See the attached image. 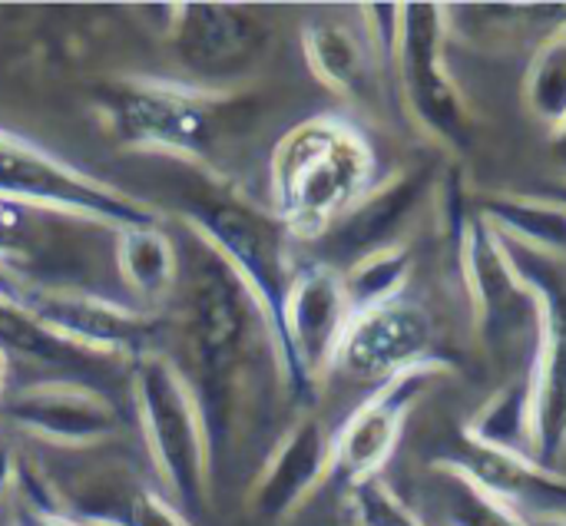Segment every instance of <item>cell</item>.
Masks as SVG:
<instances>
[{
	"instance_id": "1",
	"label": "cell",
	"mask_w": 566,
	"mask_h": 526,
	"mask_svg": "<svg viewBox=\"0 0 566 526\" xmlns=\"http://www.w3.org/2000/svg\"><path fill=\"white\" fill-rule=\"evenodd\" d=\"M255 332H269V322L252 298L242 275L212 249H202V259L189 272L186 288V338L196 365V401L202 411L212 477L229 457L232 424H235V394Z\"/></svg>"
},
{
	"instance_id": "2",
	"label": "cell",
	"mask_w": 566,
	"mask_h": 526,
	"mask_svg": "<svg viewBox=\"0 0 566 526\" xmlns=\"http://www.w3.org/2000/svg\"><path fill=\"white\" fill-rule=\"evenodd\" d=\"M375 152L342 116L298 123L272 152V209L279 225L298 239H322L371 186Z\"/></svg>"
},
{
	"instance_id": "3",
	"label": "cell",
	"mask_w": 566,
	"mask_h": 526,
	"mask_svg": "<svg viewBox=\"0 0 566 526\" xmlns=\"http://www.w3.org/2000/svg\"><path fill=\"white\" fill-rule=\"evenodd\" d=\"M133 401L163 497L196 524L209 504L212 457L192 385L169 358L149 351L136 358Z\"/></svg>"
},
{
	"instance_id": "4",
	"label": "cell",
	"mask_w": 566,
	"mask_h": 526,
	"mask_svg": "<svg viewBox=\"0 0 566 526\" xmlns=\"http://www.w3.org/2000/svg\"><path fill=\"white\" fill-rule=\"evenodd\" d=\"M501 245L537 302V348L527 368L534 385V448L537 464L557 471L566 454V265L507 239Z\"/></svg>"
},
{
	"instance_id": "5",
	"label": "cell",
	"mask_w": 566,
	"mask_h": 526,
	"mask_svg": "<svg viewBox=\"0 0 566 526\" xmlns=\"http://www.w3.org/2000/svg\"><path fill=\"white\" fill-rule=\"evenodd\" d=\"M448 7L441 3H401V40H398V80L408 103V116L434 143L464 152L471 146V113L458 90L444 46H448Z\"/></svg>"
},
{
	"instance_id": "6",
	"label": "cell",
	"mask_w": 566,
	"mask_h": 526,
	"mask_svg": "<svg viewBox=\"0 0 566 526\" xmlns=\"http://www.w3.org/2000/svg\"><path fill=\"white\" fill-rule=\"evenodd\" d=\"M239 103L166 80H133L109 96L116 129L143 149L199 156L222 133L239 126Z\"/></svg>"
},
{
	"instance_id": "7",
	"label": "cell",
	"mask_w": 566,
	"mask_h": 526,
	"mask_svg": "<svg viewBox=\"0 0 566 526\" xmlns=\"http://www.w3.org/2000/svg\"><path fill=\"white\" fill-rule=\"evenodd\" d=\"M352 322L342 272L325 262H308L292 272L282 302L279 368L295 398L312 401L315 381L335 368L338 345Z\"/></svg>"
},
{
	"instance_id": "8",
	"label": "cell",
	"mask_w": 566,
	"mask_h": 526,
	"mask_svg": "<svg viewBox=\"0 0 566 526\" xmlns=\"http://www.w3.org/2000/svg\"><path fill=\"white\" fill-rule=\"evenodd\" d=\"M464 288L474 305L478 338L491 358L507 361L524 348H537V302L524 278L514 272L497 232L481 219L471 215L458 255Z\"/></svg>"
},
{
	"instance_id": "9",
	"label": "cell",
	"mask_w": 566,
	"mask_h": 526,
	"mask_svg": "<svg viewBox=\"0 0 566 526\" xmlns=\"http://www.w3.org/2000/svg\"><path fill=\"white\" fill-rule=\"evenodd\" d=\"M189 222L196 225V235L206 239L249 285L252 298L259 302L279 358V335H282V302L289 288V265H285V229L279 219H265L255 209L242 202H222V199H196L189 206Z\"/></svg>"
},
{
	"instance_id": "10",
	"label": "cell",
	"mask_w": 566,
	"mask_h": 526,
	"mask_svg": "<svg viewBox=\"0 0 566 526\" xmlns=\"http://www.w3.org/2000/svg\"><path fill=\"white\" fill-rule=\"evenodd\" d=\"M99 229L119 225L63 206L0 196V275L10 282L30 275V288H66L70 259H80L83 242Z\"/></svg>"
},
{
	"instance_id": "11",
	"label": "cell",
	"mask_w": 566,
	"mask_h": 526,
	"mask_svg": "<svg viewBox=\"0 0 566 526\" xmlns=\"http://www.w3.org/2000/svg\"><path fill=\"white\" fill-rule=\"evenodd\" d=\"M0 196L33 199L106 219L113 225H146L156 212L126 192L66 166L53 152L0 129Z\"/></svg>"
},
{
	"instance_id": "12",
	"label": "cell",
	"mask_w": 566,
	"mask_h": 526,
	"mask_svg": "<svg viewBox=\"0 0 566 526\" xmlns=\"http://www.w3.org/2000/svg\"><path fill=\"white\" fill-rule=\"evenodd\" d=\"M17 302L70 348L109 358L149 355L159 322L146 308H126L83 288H27L17 285Z\"/></svg>"
},
{
	"instance_id": "13",
	"label": "cell",
	"mask_w": 566,
	"mask_h": 526,
	"mask_svg": "<svg viewBox=\"0 0 566 526\" xmlns=\"http://www.w3.org/2000/svg\"><path fill=\"white\" fill-rule=\"evenodd\" d=\"M448 368V361L431 358L395 375L342 424V431L332 438V471L342 474L348 487L381 477L405 434L408 414Z\"/></svg>"
},
{
	"instance_id": "14",
	"label": "cell",
	"mask_w": 566,
	"mask_h": 526,
	"mask_svg": "<svg viewBox=\"0 0 566 526\" xmlns=\"http://www.w3.org/2000/svg\"><path fill=\"white\" fill-rule=\"evenodd\" d=\"M434 358V322L424 305L395 298L381 308L352 315L335 355V368L355 381H391L395 375Z\"/></svg>"
},
{
	"instance_id": "15",
	"label": "cell",
	"mask_w": 566,
	"mask_h": 526,
	"mask_svg": "<svg viewBox=\"0 0 566 526\" xmlns=\"http://www.w3.org/2000/svg\"><path fill=\"white\" fill-rule=\"evenodd\" d=\"M0 414L30 438L56 448H93L113 438L123 424V414L106 394L73 381H43L13 391Z\"/></svg>"
},
{
	"instance_id": "16",
	"label": "cell",
	"mask_w": 566,
	"mask_h": 526,
	"mask_svg": "<svg viewBox=\"0 0 566 526\" xmlns=\"http://www.w3.org/2000/svg\"><path fill=\"white\" fill-rule=\"evenodd\" d=\"M438 179L434 166H408L401 172H395L388 182H375L325 235V249L328 259H322L325 265H335V259L348 265H355L358 259L401 245L398 235L401 229L415 219V212L421 209V202L428 199L431 186Z\"/></svg>"
},
{
	"instance_id": "17",
	"label": "cell",
	"mask_w": 566,
	"mask_h": 526,
	"mask_svg": "<svg viewBox=\"0 0 566 526\" xmlns=\"http://www.w3.org/2000/svg\"><path fill=\"white\" fill-rule=\"evenodd\" d=\"M166 40L186 70L222 80L259 60L269 30L259 17L232 3H179Z\"/></svg>"
},
{
	"instance_id": "18",
	"label": "cell",
	"mask_w": 566,
	"mask_h": 526,
	"mask_svg": "<svg viewBox=\"0 0 566 526\" xmlns=\"http://www.w3.org/2000/svg\"><path fill=\"white\" fill-rule=\"evenodd\" d=\"M332 474V438L318 418H298L255 474L245 511L262 524L292 517Z\"/></svg>"
},
{
	"instance_id": "19",
	"label": "cell",
	"mask_w": 566,
	"mask_h": 526,
	"mask_svg": "<svg viewBox=\"0 0 566 526\" xmlns=\"http://www.w3.org/2000/svg\"><path fill=\"white\" fill-rule=\"evenodd\" d=\"M438 471H454L488 497L501 501L511 511L537 514V511H564L566 514V477L560 471H547L534 461L484 451L464 444L458 454H444L434 461Z\"/></svg>"
},
{
	"instance_id": "20",
	"label": "cell",
	"mask_w": 566,
	"mask_h": 526,
	"mask_svg": "<svg viewBox=\"0 0 566 526\" xmlns=\"http://www.w3.org/2000/svg\"><path fill=\"white\" fill-rule=\"evenodd\" d=\"M116 269L129 292L149 308L163 305L179 285V255L169 235L156 225H119L113 235Z\"/></svg>"
},
{
	"instance_id": "21",
	"label": "cell",
	"mask_w": 566,
	"mask_h": 526,
	"mask_svg": "<svg viewBox=\"0 0 566 526\" xmlns=\"http://www.w3.org/2000/svg\"><path fill=\"white\" fill-rule=\"evenodd\" d=\"M464 444L524 457L537 464L534 448V385L524 371L521 378L507 381L497 394H491L464 424Z\"/></svg>"
},
{
	"instance_id": "22",
	"label": "cell",
	"mask_w": 566,
	"mask_h": 526,
	"mask_svg": "<svg viewBox=\"0 0 566 526\" xmlns=\"http://www.w3.org/2000/svg\"><path fill=\"white\" fill-rule=\"evenodd\" d=\"M481 219L507 242L566 262V209L541 192H501L481 206Z\"/></svg>"
},
{
	"instance_id": "23",
	"label": "cell",
	"mask_w": 566,
	"mask_h": 526,
	"mask_svg": "<svg viewBox=\"0 0 566 526\" xmlns=\"http://www.w3.org/2000/svg\"><path fill=\"white\" fill-rule=\"evenodd\" d=\"M305 60L312 73L342 96H358L371 76V46L338 20H315L305 27Z\"/></svg>"
},
{
	"instance_id": "24",
	"label": "cell",
	"mask_w": 566,
	"mask_h": 526,
	"mask_svg": "<svg viewBox=\"0 0 566 526\" xmlns=\"http://www.w3.org/2000/svg\"><path fill=\"white\" fill-rule=\"evenodd\" d=\"M411 252L405 245H391L381 252H371L358 259L355 265L342 269V285L352 315L381 308L395 298H405V288L411 282Z\"/></svg>"
},
{
	"instance_id": "25",
	"label": "cell",
	"mask_w": 566,
	"mask_h": 526,
	"mask_svg": "<svg viewBox=\"0 0 566 526\" xmlns=\"http://www.w3.org/2000/svg\"><path fill=\"white\" fill-rule=\"evenodd\" d=\"M524 99L537 123L557 129L566 119V33L557 30L544 40L527 66Z\"/></svg>"
},
{
	"instance_id": "26",
	"label": "cell",
	"mask_w": 566,
	"mask_h": 526,
	"mask_svg": "<svg viewBox=\"0 0 566 526\" xmlns=\"http://www.w3.org/2000/svg\"><path fill=\"white\" fill-rule=\"evenodd\" d=\"M438 474L451 484V491H448V526H524L517 511L488 497L484 491L468 484L461 474H454V471H438Z\"/></svg>"
},
{
	"instance_id": "27",
	"label": "cell",
	"mask_w": 566,
	"mask_h": 526,
	"mask_svg": "<svg viewBox=\"0 0 566 526\" xmlns=\"http://www.w3.org/2000/svg\"><path fill=\"white\" fill-rule=\"evenodd\" d=\"M348 504L358 526H424L418 520V514L381 477L352 484Z\"/></svg>"
},
{
	"instance_id": "28",
	"label": "cell",
	"mask_w": 566,
	"mask_h": 526,
	"mask_svg": "<svg viewBox=\"0 0 566 526\" xmlns=\"http://www.w3.org/2000/svg\"><path fill=\"white\" fill-rule=\"evenodd\" d=\"M365 13V40L371 53H378L385 63H395L398 56V40H401V3H368L361 7Z\"/></svg>"
},
{
	"instance_id": "29",
	"label": "cell",
	"mask_w": 566,
	"mask_h": 526,
	"mask_svg": "<svg viewBox=\"0 0 566 526\" xmlns=\"http://www.w3.org/2000/svg\"><path fill=\"white\" fill-rule=\"evenodd\" d=\"M13 526H90L76 520L66 511H50V507H36V504H23L13 517Z\"/></svg>"
},
{
	"instance_id": "30",
	"label": "cell",
	"mask_w": 566,
	"mask_h": 526,
	"mask_svg": "<svg viewBox=\"0 0 566 526\" xmlns=\"http://www.w3.org/2000/svg\"><path fill=\"white\" fill-rule=\"evenodd\" d=\"M17 477H20L17 457H13V451L0 441V501L10 494V487L17 484Z\"/></svg>"
},
{
	"instance_id": "31",
	"label": "cell",
	"mask_w": 566,
	"mask_h": 526,
	"mask_svg": "<svg viewBox=\"0 0 566 526\" xmlns=\"http://www.w3.org/2000/svg\"><path fill=\"white\" fill-rule=\"evenodd\" d=\"M547 149H551V162H554V169H557L560 182H566V119L557 126V129H551V143H547Z\"/></svg>"
},
{
	"instance_id": "32",
	"label": "cell",
	"mask_w": 566,
	"mask_h": 526,
	"mask_svg": "<svg viewBox=\"0 0 566 526\" xmlns=\"http://www.w3.org/2000/svg\"><path fill=\"white\" fill-rule=\"evenodd\" d=\"M521 524L524 526H566V514L564 511H537V514H521Z\"/></svg>"
},
{
	"instance_id": "33",
	"label": "cell",
	"mask_w": 566,
	"mask_h": 526,
	"mask_svg": "<svg viewBox=\"0 0 566 526\" xmlns=\"http://www.w3.org/2000/svg\"><path fill=\"white\" fill-rule=\"evenodd\" d=\"M541 196H547V199L560 202V206L566 209V182H560V186H547V189H541Z\"/></svg>"
},
{
	"instance_id": "34",
	"label": "cell",
	"mask_w": 566,
	"mask_h": 526,
	"mask_svg": "<svg viewBox=\"0 0 566 526\" xmlns=\"http://www.w3.org/2000/svg\"><path fill=\"white\" fill-rule=\"evenodd\" d=\"M7 355H3V348H0V408H3V401H7Z\"/></svg>"
}]
</instances>
